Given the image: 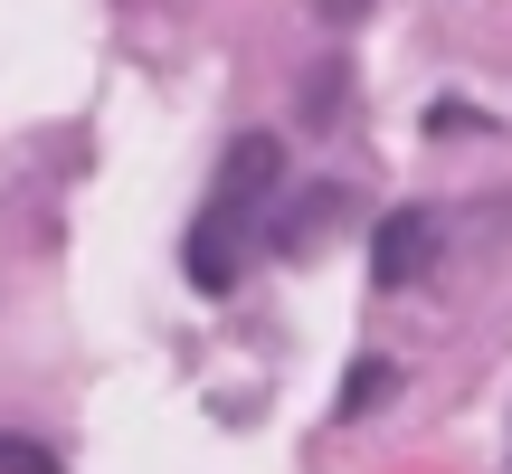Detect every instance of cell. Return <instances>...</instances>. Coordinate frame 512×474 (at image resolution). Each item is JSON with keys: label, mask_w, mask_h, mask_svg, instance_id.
<instances>
[{"label": "cell", "mask_w": 512, "mask_h": 474, "mask_svg": "<svg viewBox=\"0 0 512 474\" xmlns=\"http://www.w3.org/2000/svg\"><path fill=\"white\" fill-rule=\"evenodd\" d=\"M361 10H370V0H313V19H332V29H351Z\"/></svg>", "instance_id": "cell-7"}, {"label": "cell", "mask_w": 512, "mask_h": 474, "mask_svg": "<svg viewBox=\"0 0 512 474\" xmlns=\"http://www.w3.org/2000/svg\"><path fill=\"white\" fill-rule=\"evenodd\" d=\"M0 474H67V456H57V446H38V437H10V427H0Z\"/></svg>", "instance_id": "cell-5"}, {"label": "cell", "mask_w": 512, "mask_h": 474, "mask_svg": "<svg viewBox=\"0 0 512 474\" xmlns=\"http://www.w3.org/2000/svg\"><path fill=\"white\" fill-rule=\"evenodd\" d=\"M275 190H285V143H275V133H238V143H228V162H219V181H209L200 228H190V247H181L190 285H209V294L238 285L247 228H256V209H266Z\"/></svg>", "instance_id": "cell-1"}, {"label": "cell", "mask_w": 512, "mask_h": 474, "mask_svg": "<svg viewBox=\"0 0 512 474\" xmlns=\"http://www.w3.org/2000/svg\"><path fill=\"white\" fill-rule=\"evenodd\" d=\"M427 256H437V219H427V209H389V219L370 228V285H408Z\"/></svg>", "instance_id": "cell-2"}, {"label": "cell", "mask_w": 512, "mask_h": 474, "mask_svg": "<svg viewBox=\"0 0 512 474\" xmlns=\"http://www.w3.org/2000/svg\"><path fill=\"white\" fill-rule=\"evenodd\" d=\"M342 95H351V67H342V57H323V67L304 76V124H332V114H342Z\"/></svg>", "instance_id": "cell-4"}, {"label": "cell", "mask_w": 512, "mask_h": 474, "mask_svg": "<svg viewBox=\"0 0 512 474\" xmlns=\"http://www.w3.org/2000/svg\"><path fill=\"white\" fill-rule=\"evenodd\" d=\"M389 380H399V370H389V361H351V389H342V418H361V408H380V399H389Z\"/></svg>", "instance_id": "cell-6"}, {"label": "cell", "mask_w": 512, "mask_h": 474, "mask_svg": "<svg viewBox=\"0 0 512 474\" xmlns=\"http://www.w3.org/2000/svg\"><path fill=\"white\" fill-rule=\"evenodd\" d=\"M342 209H351V190H332V181H323V190H304V200L285 209V228H275V247H294V256H304L313 237H323L332 219H342Z\"/></svg>", "instance_id": "cell-3"}]
</instances>
